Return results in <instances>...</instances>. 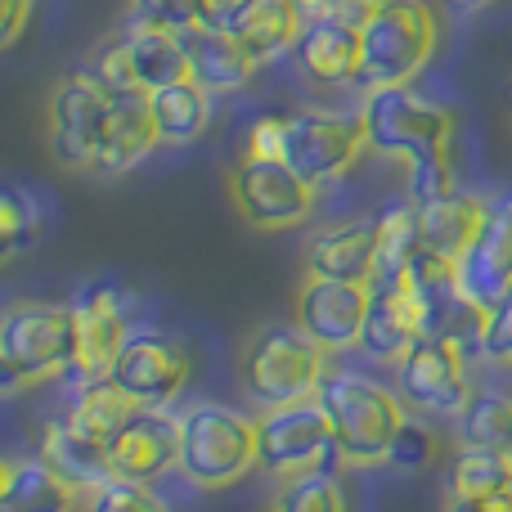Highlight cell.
I'll return each mask as SVG.
<instances>
[{"label":"cell","mask_w":512,"mask_h":512,"mask_svg":"<svg viewBox=\"0 0 512 512\" xmlns=\"http://www.w3.org/2000/svg\"><path fill=\"white\" fill-rule=\"evenodd\" d=\"M315 400L324 409L328 427H333L337 459L346 468H378V463H387L391 441H396V432L409 418L405 396H396L382 378H369L360 369H333L328 364Z\"/></svg>","instance_id":"1"},{"label":"cell","mask_w":512,"mask_h":512,"mask_svg":"<svg viewBox=\"0 0 512 512\" xmlns=\"http://www.w3.org/2000/svg\"><path fill=\"white\" fill-rule=\"evenodd\" d=\"M436 45H441V23H436L427 0H387L360 27V72H355V86L364 95L387 86H414V77L432 63Z\"/></svg>","instance_id":"2"},{"label":"cell","mask_w":512,"mask_h":512,"mask_svg":"<svg viewBox=\"0 0 512 512\" xmlns=\"http://www.w3.org/2000/svg\"><path fill=\"white\" fill-rule=\"evenodd\" d=\"M360 126H364V144L373 153L400 158L405 167H414V162L450 158L459 117L414 86H387L364 95Z\"/></svg>","instance_id":"3"},{"label":"cell","mask_w":512,"mask_h":512,"mask_svg":"<svg viewBox=\"0 0 512 512\" xmlns=\"http://www.w3.org/2000/svg\"><path fill=\"white\" fill-rule=\"evenodd\" d=\"M324 373H328V351L319 342H310L297 324L256 328L239 360L243 391L261 409L310 400L319 391V382H324Z\"/></svg>","instance_id":"4"},{"label":"cell","mask_w":512,"mask_h":512,"mask_svg":"<svg viewBox=\"0 0 512 512\" xmlns=\"http://www.w3.org/2000/svg\"><path fill=\"white\" fill-rule=\"evenodd\" d=\"M180 477L198 490L239 486L256 468V418L230 405H194L180 414Z\"/></svg>","instance_id":"5"},{"label":"cell","mask_w":512,"mask_h":512,"mask_svg":"<svg viewBox=\"0 0 512 512\" xmlns=\"http://www.w3.org/2000/svg\"><path fill=\"white\" fill-rule=\"evenodd\" d=\"M274 126V162L292 167L310 185H328V180L346 176L360 162L364 126L360 113H333V108H288V113H270Z\"/></svg>","instance_id":"6"},{"label":"cell","mask_w":512,"mask_h":512,"mask_svg":"<svg viewBox=\"0 0 512 512\" xmlns=\"http://www.w3.org/2000/svg\"><path fill=\"white\" fill-rule=\"evenodd\" d=\"M90 72L113 95H153L162 86H176V81L189 77L185 32H167V27L131 18V27H122L95 50Z\"/></svg>","instance_id":"7"},{"label":"cell","mask_w":512,"mask_h":512,"mask_svg":"<svg viewBox=\"0 0 512 512\" xmlns=\"http://www.w3.org/2000/svg\"><path fill=\"white\" fill-rule=\"evenodd\" d=\"M117 95L95 77L90 68L68 72L59 86L50 90V108H45V126H50V153L68 171H99L108 144V126H113Z\"/></svg>","instance_id":"8"},{"label":"cell","mask_w":512,"mask_h":512,"mask_svg":"<svg viewBox=\"0 0 512 512\" xmlns=\"http://www.w3.org/2000/svg\"><path fill=\"white\" fill-rule=\"evenodd\" d=\"M0 364L23 387L72 373V310L59 301H14L0 315Z\"/></svg>","instance_id":"9"},{"label":"cell","mask_w":512,"mask_h":512,"mask_svg":"<svg viewBox=\"0 0 512 512\" xmlns=\"http://www.w3.org/2000/svg\"><path fill=\"white\" fill-rule=\"evenodd\" d=\"M337 459V441L328 427L319 400H297V405L265 409L256 418V468H265L279 481H297L310 472H328Z\"/></svg>","instance_id":"10"},{"label":"cell","mask_w":512,"mask_h":512,"mask_svg":"<svg viewBox=\"0 0 512 512\" xmlns=\"http://www.w3.org/2000/svg\"><path fill=\"white\" fill-rule=\"evenodd\" d=\"M396 382L409 409L432 418H459V409L472 396L468 378V346L450 337L423 333L405 355L396 360Z\"/></svg>","instance_id":"11"},{"label":"cell","mask_w":512,"mask_h":512,"mask_svg":"<svg viewBox=\"0 0 512 512\" xmlns=\"http://www.w3.org/2000/svg\"><path fill=\"white\" fill-rule=\"evenodd\" d=\"M108 378L140 409H171L185 396L189 378H194V360L176 337L158 333V328H140L122 342Z\"/></svg>","instance_id":"12"},{"label":"cell","mask_w":512,"mask_h":512,"mask_svg":"<svg viewBox=\"0 0 512 512\" xmlns=\"http://www.w3.org/2000/svg\"><path fill=\"white\" fill-rule=\"evenodd\" d=\"M230 194H234V207H239L243 221L265 234L297 230V225H306L310 212H315V185L301 180L297 171L283 167V162L243 158L239 171L230 176Z\"/></svg>","instance_id":"13"},{"label":"cell","mask_w":512,"mask_h":512,"mask_svg":"<svg viewBox=\"0 0 512 512\" xmlns=\"http://www.w3.org/2000/svg\"><path fill=\"white\" fill-rule=\"evenodd\" d=\"M373 283L355 279H324V274H306L297 288V328L319 342L328 355L360 346V328L369 315Z\"/></svg>","instance_id":"14"},{"label":"cell","mask_w":512,"mask_h":512,"mask_svg":"<svg viewBox=\"0 0 512 512\" xmlns=\"http://www.w3.org/2000/svg\"><path fill=\"white\" fill-rule=\"evenodd\" d=\"M72 310V373L77 378H108L122 342L131 337L126 297L108 283H90L68 301Z\"/></svg>","instance_id":"15"},{"label":"cell","mask_w":512,"mask_h":512,"mask_svg":"<svg viewBox=\"0 0 512 512\" xmlns=\"http://www.w3.org/2000/svg\"><path fill=\"white\" fill-rule=\"evenodd\" d=\"M454 265H459L463 297L477 310H495L504 297H512V189L490 203L481 234Z\"/></svg>","instance_id":"16"},{"label":"cell","mask_w":512,"mask_h":512,"mask_svg":"<svg viewBox=\"0 0 512 512\" xmlns=\"http://www.w3.org/2000/svg\"><path fill=\"white\" fill-rule=\"evenodd\" d=\"M113 477L153 486L180 463V414L167 409H135L108 441Z\"/></svg>","instance_id":"17"},{"label":"cell","mask_w":512,"mask_h":512,"mask_svg":"<svg viewBox=\"0 0 512 512\" xmlns=\"http://www.w3.org/2000/svg\"><path fill=\"white\" fill-rule=\"evenodd\" d=\"M378 265V216H351V221L324 225L306 243V270L324 279H355L373 283Z\"/></svg>","instance_id":"18"},{"label":"cell","mask_w":512,"mask_h":512,"mask_svg":"<svg viewBox=\"0 0 512 512\" xmlns=\"http://www.w3.org/2000/svg\"><path fill=\"white\" fill-rule=\"evenodd\" d=\"M423 337V306L405 283H382L369 297V315L360 328V351L378 364H396Z\"/></svg>","instance_id":"19"},{"label":"cell","mask_w":512,"mask_h":512,"mask_svg":"<svg viewBox=\"0 0 512 512\" xmlns=\"http://www.w3.org/2000/svg\"><path fill=\"white\" fill-rule=\"evenodd\" d=\"M301 77L315 86H355L360 72V32L337 18H319V23L301 27L297 45H292Z\"/></svg>","instance_id":"20"},{"label":"cell","mask_w":512,"mask_h":512,"mask_svg":"<svg viewBox=\"0 0 512 512\" xmlns=\"http://www.w3.org/2000/svg\"><path fill=\"white\" fill-rule=\"evenodd\" d=\"M486 212L490 203H481L477 194H463V189H450L432 203H418V243L436 256L459 261L486 225Z\"/></svg>","instance_id":"21"},{"label":"cell","mask_w":512,"mask_h":512,"mask_svg":"<svg viewBox=\"0 0 512 512\" xmlns=\"http://www.w3.org/2000/svg\"><path fill=\"white\" fill-rule=\"evenodd\" d=\"M41 463H50L63 481H72L77 490H95L104 481H113V463H108V445H99L95 436H86L81 427H72L68 418H54L41 432Z\"/></svg>","instance_id":"22"},{"label":"cell","mask_w":512,"mask_h":512,"mask_svg":"<svg viewBox=\"0 0 512 512\" xmlns=\"http://www.w3.org/2000/svg\"><path fill=\"white\" fill-rule=\"evenodd\" d=\"M185 50H189V77H194L207 95H234V90L248 86L256 72V59L234 36L207 32V27H189Z\"/></svg>","instance_id":"23"},{"label":"cell","mask_w":512,"mask_h":512,"mask_svg":"<svg viewBox=\"0 0 512 512\" xmlns=\"http://www.w3.org/2000/svg\"><path fill=\"white\" fill-rule=\"evenodd\" d=\"M144 99H149V117L158 126L162 144H194L212 126V95L194 77L176 81V86H162Z\"/></svg>","instance_id":"24"},{"label":"cell","mask_w":512,"mask_h":512,"mask_svg":"<svg viewBox=\"0 0 512 512\" xmlns=\"http://www.w3.org/2000/svg\"><path fill=\"white\" fill-rule=\"evenodd\" d=\"M86 490L63 481L50 463L23 459L9 472V486L0 495V512H81Z\"/></svg>","instance_id":"25"},{"label":"cell","mask_w":512,"mask_h":512,"mask_svg":"<svg viewBox=\"0 0 512 512\" xmlns=\"http://www.w3.org/2000/svg\"><path fill=\"white\" fill-rule=\"evenodd\" d=\"M158 126L149 117V99L144 95H117L113 108V126H108V144H104V162L99 171L117 176V171H131L135 162H144L158 149Z\"/></svg>","instance_id":"26"},{"label":"cell","mask_w":512,"mask_h":512,"mask_svg":"<svg viewBox=\"0 0 512 512\" xmlns=\"http://www.w3.org/2000/svg\"><path fill=\"white\" fill-rule=\"evenodd\" d=\"M135 409L140 405H135L113 378H81L77 396H72V405L63 418H68L72 427H81L86 436H95L99 445H108L113 432L135 414Z\"/></svg>","instance_id":"27"},{"label":"cell","mask_w":512,"mask_h":512,"mask_svg":"<svg viewBox=\"0 0 512 512\" xmlns=\"http://www.w3.org/2000/svg\"><path fill=\"white\" fill-rule=\"evenodd\" d=\"M459 445H477V450H504L512 454V396L508 391H477L472 387L468 405L454 418Z\"/></svg>","instance_id":"28"},{"label":"cell","mask_w":512,"mask_h":512,"mask_svg":"<svg viewBox=\"0 0 512 512\" xmlns=\"http://www.w3.org/2000/svg\"><path fill=\"white\" fill-rule=\"evenodd\" d=\"M41 230H45V212L32 189L0 180V265L32 252L41 243Z\"/></svg>","instance_id":"29"},{"label":"cell","mask_w":512,"mask_h":512,"mask_svg":"<svg viewBox=\"0 0 512 512\" xmlns=\"http://www.w3.org/2000/svg\"><path fill=\"white\" fill-rule=\"evenodd\" d=\"M512 490V454L463 445L450 459V495L454 499H490Z\"/></svg>","instance_id":"30"},{"label":"cell","mask_w":512,"mask_h":512,"mask_svg":"<svg viewBox=\"0 0 512 512\" xmlns=\"http://www.w3.org/2000/svg\"><path fill=\"white\" fill-rule=\"evenodd\" d=\"M418 248H423V243H418V207L409 203V198H400V203H391L387 212L378 216V265H373V288L396 283Z\"/></svg>","instance_id":"31"},{"label":"cell","mask_w":512,"mask_h":512,"mask_svg":"<svg viewBox=\"0 0 512 512\" xmlns=\"http://www.w3.org/2000/svg\"><path fill=\"white\" fill-rule=\"evenodd\" d=\"M297 36H301L297 9H292L288 0H261L256 14H252V23L239 32V45L256 59V68H261V63L279 59V54H292Z\"/></svg>","instance_id":"32"},{"label":"cell","mask_w":512,"mask_h":512,"mask_svg":"<svg viewBox=\"0 0 512 512\" xmlns=\"http://www.w3.org/2000/svg\"><path fill=\"white\" fill-rule=\"evenodd\" d=\"M274 512H346V490L333 472H310V477L283 481Z\"/></svg>","instance_id":"33"},{"label":"cell","mask_w":512,"mask_h":512,"mask_svg":"<svg viewBox=\"0 0 512 512\" xmlns=\"http://www.w3.org/2000/svg\"><path fill=\"white\" fill-rule=\"evenodd\" d=\"M81 512H171V508H167V499H162L153 486H144V481L113 477V481L90 490Z\"/></svg>","instance_id":"34"},{"label":"cell","mask_w":512,"mask_h":512,"mask_svg":"<svg viewBox=\"0 0 512 512\" xmlns=\"http://www.w3.org/2000/svg\"><path fill=\"white\" fill-rule=\"evenodd\" d=\"M436 454H441V441H436V432L427 423H418V418H405V427L396 432V441H391V454L387 463H396V468H432Z\"/></svg>","instance_id":"35"},{"label":"cell","mask_w":512,"mask_h":512,"mask_svg":"<svg viewBox=\"0 0 512 512\" xmlns=\"http://www.w3.org/2000/svg\"><path fill=\"white\" fill-rule=\"evenodd\" d=\"M135 23H153L167 27V32H189L198 27V14H203V0H131Z\"/></svg>","instance_id":"36"},{"label":"cell","mask_w":512,"mask_h":512,"mask_svg":"<svg viewBox=\"0 0 512 512\" xmlns=\"http://www.w3.org/2000/svg\"><path fill=\"white\" fill-rule=\"evenodd\" d=\"M481 355L499 369H512V297H504L495 310H486V328H481Z\"/></svg>","instance_id":"37"},{"label":"cell","mask_w":512,"mask_h":512,"mask_svg":"<svg viewBox=\"0 0 512 512\" xmlns=\"http://www.w3.org/2000/svg\"><path fill=\"white\" fill-rule=\"evenodd\" d=\"M256 5H261V0H203L198 27H207V32H221V36H234V41H239V32L252 23Z\"/></svg>","instance_id":"38"},{"label":"cell","mask_w":512,"mask_h":512,"mask_svg":"<svg viewBox=\"0 0 512 512\" xmlns=\"http://www.w3.org/2000/svg\"><path fill=\"white\" fill-rule=\"evenodd\" d=\"M409 171V189H405V198L409 203H432V198H441V194H450L454 189V171H450V158H436V162H414V167H405Z\"/></svg>","instance_id":"39"},{"label":"cell","mask_w":512,"mask_h":512,"mask_svg":"<svg viewBox=\"0 0 512 512\" xmlns=\"http://www.w3.org/2000/svg\"><path fill=\"white\" fill-rule=\"evenodd\" d=\"M32 9H36V0H0V54L27 32Z\"/></svg>","instance_id":"40"},{"label":"cell","mask_w":512,"mask_h":512,"mask_svg":"<svg viewBox=\"0 0 512 512\" xmlns=\"http://www.w3.org/2000/svg\"><path fill=\"white\" fill-rule=\"evenodd\" d=\"M382 5H387V0H337L328 18H337V23H346V27H355V32H360V27L369 23Z\"/></svg>","instance_id":"41"},{"label":"cell","mask_w":512,"mask_h":512,"mask_svg":"<svg viewBox=\"0 0 512 512\" xmlns=\"http://www.w3.org/2000/svg\"><path fill=\"white\" fill-rule=\"evenodd\" d=\"M445 512H512V490L508 495H490V499H450Z\"/></svg>","instance_id":"42"},{"label":"cell","mask_w":512,"mask_h":512,"mask_svg":"<svg viewBox=\"0 0 512 512\" xmlns=\"http://www.w3.org/2000/svg\"><path fill=\"white\" fill-rule=\"evenodd\" d=\"M288 5L297 9L301 27H310V23H319V18H328V14H333V5H337V0H288Z\"/></svg>","instance_id":"43"},{"label":"cell","mask_w":512,"mask_h":512,"mask_svg":"<svg viewBox=\"0 0 512 512\" xmlns=\"http://www.w3.org/2000/svg\"><path fill=\"white\" fill-rule=\"evenodd\" d=\"M450 5L459 9V14H481V9H490L495 0H450Z\"/></svg>","instance_id":"44"},{"label":"cell","mask_w":512,"mask_h":512,"mask_svg":"<svg viewBox=\"0 0 512 512\" xmlns=\"http://www.w3.org/2000/svg\"><path fill=\"white\" fill-rule=\"evenodd\" d=\"M9 472H14V463L0 454V495H5V486H9Z\"/></svg>","instance_id":"45"}]
</instances>
